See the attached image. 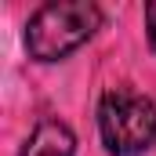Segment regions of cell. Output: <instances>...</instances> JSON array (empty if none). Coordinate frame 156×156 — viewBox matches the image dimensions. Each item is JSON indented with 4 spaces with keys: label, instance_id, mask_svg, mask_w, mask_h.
I'll use <instances>...</instances> for the list:
<instances>
[{
    "label": "cell",
    "instance_id": "obj_1",
    "mask_svg": "<svg viewBox=\"0 0 156 156\" xmlns=\"http://www.w3.org/2000/svg\"><path fill=\"white\" fill-rule=\"evenodd\" d=\"M102 7L91 0H51L26 22V51L33 62H62L98 33Z\"/></svg>",
    "mask_w": 156,
    "mask_h": 156
},
{
    "label": "cell",
    "instance_id": "obj_2",
    "mask_svg": "<svg viewBox=\"0 0 156 156\" xmlns=\"http://www.w3.org/2000/svg\"><path fill=\"white\" fill-rule=\"evenodd\" d=\"M98 134L109 156H142L156 145V102L134 87H109L98 98Z\"/></svg>",
    "mask_w": 156,
    "mask_h": 156
},
{
    "label": "cell",
    "instance_id": "obj_3",
    "mask_svg": "<svg viewBox=\"0 0 156 156\" xmlns=\"http://www.w3.org/2000/svg\"><path fill=\"white\" fill-rule=\"evenodd\" d=\"M18 156H76V134L69 131L66 120L44 116L29 131V138H26Z\"/></svg>",
    "mask_w": 156,
    "mask_h": 156
},
{
    "label": "cell",
    "instance_id": "obj_4",
    "mask_svg": "<svg viewBox=\"0 0 156 156\" xmlns=\"http://www.w3.org/2000/svg\"><path fill=\"white\" fill-rule=\"evenodd\" d=\"M145 29H149V47L156 51V0L145 4Z\"/></svg>",
    "mask_w": 156,
    "mask_h": 156
}]
</instances>
